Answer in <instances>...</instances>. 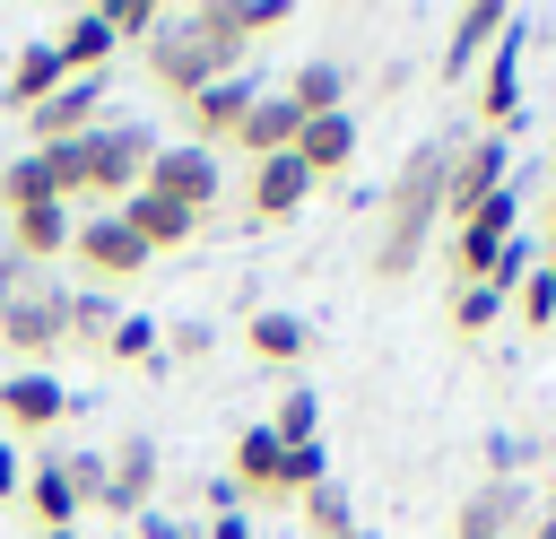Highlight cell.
<instances>
[{
    "instance_id": "obj_1",
    "label": "cell",
    "mask_w": 556,
    "mask_h": 539,
    "mask_svg": "<svg viewBox=\"0 0 556 539\" xmlns=\"http://www.w3.org/2000/svg\"><path fill=\"white\" fill-rule=\"evenodd\" d=\"M443 165H452V139H417L400 156V174L382 183V226H374V278L382 287H400L426 261V243L443 226Z\"/></svg>"
},
{
    "instance_id": "obj_2",
    "label": "cell",
    "mask_w": 556,
    "mask_h": 539,
    "mask_svg": "<svg viewBox=\"0 0 556 539\" xmlns=\"http://www.w3.org/2000/svg\"><path fill=\"white\" fill-rule=\"evenodd\" d=\"M139 52H148V87H156V96H174V104H191V96H200V87H217V78H243V70H235V61H226L191 17H165Z\"/></svg>"
},
{
    "instance_id": "obj_3",
    "label": "cell",
    "mask_w": 556,
    "mask_h": 539,
    "mask_svg": "<svg viewBox=\"0 0 556 539\" xmlns=\"http://www.w3.org/2000/svg\"><path fill=\"white\" fill-rule=\"evenodd\" d=\"M0 348H9L17 365L52 374V356L70 348V296L43 287V278H26L17 296H0Z\"/></svg>"
},
{
    "instance_id": "obj_4",
    "label": "cell",
    "mask_w": 556,
    "mask_h": 539,
    "mask_svg": "<svg viewBox=\"0 0 556 539\" xmlns=\"http://www.w3.org/2000/svg\"><path fill=\"white\" fill-rule=\"evenodd\" d=\"M156 130L148 122H104V130H87V200L96 209H122L139 183H148V165H156Z\"/></svg>"
},
{
    "instance_id": "obj_5",
    "label": "cell",
    "mask_w": 556,
    "mask_h": 539,
    "mask_svg": "<svg viewBox=\"0 0 556 539\" xmlns=\"http://www.w3.org/2000/svg\"><path fill=\"white\" fill-rule=\"evenodd\" d=\"M513 235H521V191L504 183L486 209H469V217L452 226V287H486V270L504 261Z\"/></svg>"
},
{
    "instance_id": "obj_6",
    "label": "cell",
    "mask_w": 556,
    "mask_h": 539,
    "mask_svg": "<svg viewBox=\"0 0 556 539\" xmlns=\"http://www.w3.org/2000/svg\"><path fill=\"white\" fill-rule=\"evenodd\" d=\"M156 487H165V452H156V435H113V452H104V513L113 522H139V513H156Z\"/></svg>"
},
{
    "instance_id": "obj_7",
    "label": "cell",
    "mask_w": 556,
    "mask_h": 539,
    "mask_svg": "<svg viewBox=\"0 0 556 539\" xmlns=\"http://www.w3.org/2000/svg\"><path fill=\"white\" fill-rule=\"evenodd\" d=\"M139 191H156V200H174L182 217H200L208 226V209H217V191H226V165L208 156V148H156V165H148V183Z\"/></svg>"
},
{
    "instance_id": "obj_8",
    "label": "cell",
    "mask_w": 556,
    "mask_h": 539,
    "mask_svg": "<svg viewBox=\"0 0 556 539\" xmlns=\"http://www.w3.org/2000/svg\"><path fill=\"white\" fill-rule=\"evenodd\" d=\"M26 122V139L35 148H70V139H87V130H104V78H61L35 113H17Z\"/></svg>"
},
{
    "instance_id": "obj_9",
    "label": "cell",
    "mask_w": 556,
    "mask_h": 539,
    "mask_svg": "<svg viewBox=\"0 0 556 539\" xmlns=\"http://www.w3.org/2000/svg\"><path fill=\"white\" fill-rule=\"evenodd\" d=\"M504 191V139H452V165H443V226H460L469 209H486Z\"/></svg>"
},
{
    "instance_id": "obj_10",
    "label": "cell",
    "mask_w": 556,
    "mask_h": 539,
    "mask_svg": "<svg viewBox=\"0 0 556 539\" xmlns=\"http://www.w3.org/2000/svg\"><path fill=\"white\" fill-rule=\"evenodd\" d=\"M70 252H78V261H87L104 287H122V278H139V270H148V243L122 226V209H96V217H78V226H70Z\"/></svg>"
},
{
    "instance_id": "obj_11",
    "label": "cell",
    "mask_w": 556,
    "mask_h": 539,
    "mask_svg": "<svg viewBox=\"0 0 556 539\" xmlns=\"http://www.w3.org/2000/svg\"><path fill=\"white\" fill-rule=\"evenodd\" d=\"M191 26H200V35L243 70L252 35H278V26H287V9H278V0H200V9H191Z\"/></svg>"
},
{
    "instance_id": "obj_12",
    "label": "cell",
    "mask_w": 556,
    "mask_h": 539,
    "mask_svg": "<svg viewBox=\"0 0 556 539\" xmlns=\"http://www.w3.org/2000/svg\"><path fill=\"white\" fill-rule=\"evenodd\" d=\"M521 530H530V496L513 478H486L452 504V539H521Z\"/></svg>"
},
{
    "instance_id": "obj_13",
    "label": "cell",
    "mask_w": 556,
    "mask_h": 539,
    "mask_svg": "<svg viewBox=\"0 0 556 539\" xmlns=\"http://www.w3.org/2000/svg\"><path fill=\"white\" fill-rule=\"evenodd\" d=\"M513 122H521V26L478 61V130H486V139H504Z\"/></svg>"
},
{
    "instance_id": "obj_14",
    "label": "cell",
    "mask_w": 556,
    "mask_h": 539,
    "mask_svg": "<svg viewBox=\"0 0 556 539\" xmlns=\"http://www.w3.org/2000/svg\"><path fill=\"white\" fill-rule=\"evenodd\" d=\"M70 417V383H52V374H35V365H17L9 383H0V426L9 435H52Z\"/></svg>"
},
{
    "instance_id": "obj_15",
    "label": "cell",
    "mask_w": 556,
    "mask_h": 539,
    "mask_svg": "<svg viewBox=\"0 0 556 539\" xmlns=\"http://www.w3.org/2000/svg\"><path fill=\"white\" fill-rule=\"evenodd\" d=\"M504 35H513V9H504V0H469V9L452 17V35H443V78L460 87V78H469Z\"/></svg>"
},
{
    "instance_id": "obj_16",
    "label": "cell",
    "mask_w": 556,
    "mask_h": 539,
    "mask_svg": "<svg viewBox=\"0 0 556 539\" xmlns=\"http://www.w3.org/2000/svg\"><path fill=\"white\" fill-rule=\"evenodd\" d=\"M304 200H313V174L295 165V148H287V156L243 165V217H261V226H269V217H295Z\"/></svg>"
},
{
    "instance_id": "obj_17",
    "label": "cell",
    "mask_w": 556,
    "mask_h": 539,
    "mask_svg": "<svg viewBox=\"0 0 556 539\" xmlns=\"http://www.w3.org/2000/svg\"><path fill=\"white\" fill-rule=\"evenodd\" d=\"M243 113H252V87L243 78H217V87H200L191 104H182V122H191V148H235V130H243Z\"/></svg>"
},
{
    "instance_id": "obj_18",
    "label": "cell",
    "mask_w": 556,
    "mask_h": 539,
    "mask_svg": "<svg viewBox=\"0 0 556 539\" xmlns=\"http://www.w3.org/2000/svg\"><path fill=\"white\" fill-rule=\"evenodd\" d=\"M278 461H287V443H278L269 426H243V435H235L226 478L243 487V504H287V496H278Z\"/></svg>"
},
{
    "instance_id": "obj_19",
    "label": "cell",
    "mask_w": 556,
    "mask_h": 539,
    "mask_svg": "<svg viewBox=\"0 0 556 539\" xmlns=\"http://www.w3.org/2000/svg\"><path fill=\"white\" fill-rule=\"evenodd\" d=\"M295 165H304L313 183L348 174V165H356V113H313V122L295 130Z\"/></svg>"
},
{
    "instance_id": "obj_20",
    "label": "cell",
    "mask_w": 556,
    "mask_h": 539,
    "mask_svg": "<svg viewBox=\"0 0 556 539\" xmlns=\"http://www.w3.org/2000/svg\"><path fill=\"white\" fill-rule=\"evenodd\" d=\"M295 130H304V113H295L287 96H252V113H243L235 148H243V165H261V156H287V148H295Z\"/></svg>"
},
{
    "instance_id": "obj_21",
    "label": "cell",
    "mask_w": 556,
    "mask_h": 539,
    "mask_svg": "<svg viewBox=\"0 0 556 539\" xmlns=\"http://www.w3.org/2000/svg\"><path fill=\"white\" fill-rule=\"evenodd\" d=\"M122 226L148 243V261H156V252H182V243L200 235V217H182V209L156 200V191H130V200H122Z\"/></svg>"
},
{
    "instance_id": "obj_22",
    "label": "cell",
    "mask_w": 556,
    "mask_h": 539,
    "mask_svg": "<svg viewBox=\"0 0 556 539\" xmlns=\"http://www.w3.org/2000/svg\"><path fill=\"white\" fill-rule=\"evenodd\" d=\"M9 261H26V270H43V261H61L70 252V209L52 200V209H17L9 217V243H0Z\"/></svg>"
},
{
    "instance_id": "obj_23",
    "label": "cell",
    "mask_w": 556,
    "mask_h": 539,
    "mask_svg": "<svg viewBox=\"0 0 556 539\" xmlns=\"http://www.w3.org/2000/svg\"><path fill=\"white\" fill-rule=\"evenodd\" d=\"M17 504L35 513V530H78V487H70L61 461H35L26 487H17Z\"/></svg>"
},
{
    "instance_id": "obj_24",
    "label": "cell",
    "mask_w": 556,
    "mask_h": 539,
    "mask_svg": "<svg viewBox=\"0 0 556 539\" xmlns=\"http://www.w3.org/2000/svg\"><path fill=\"white\" fill-rule=\"evenodd\" d=\"M52 52H61L70 78H104V61H113V26H104V9H78V17L52 35Z\"/></svg>"
},
{
    "instance_id": "obj_25",
    "label": "cell",
    "mask_w": 556,
    "mask_h": 539,
    "mask_svg": "<svg viewBox=\"0 0 556 539\" xmlns=\"http://www.w3.org/2000/svg\"><path fill=\"white\" fill-rule=\"evenodd\" d=\"M61 78H70V70H61V52H52V43H26V52L9 61V87H0V104H9V113H35V104H43Z\"/></svg>"
},
{
    "instance_id": "obj_26",
    "label": "cell",
    "mask_w": 556,
    "mask_h": 539,
    "mask_svg": "<svg viewBox=\"0 0 556 539\" xmlns=\"http://www.w3.org/2000/svg\"><path fill=\"white\" fill-rule=\"evenodd\" d=\"M278 96H287L304 122H313V113H348V70H339V61H295V78H287Z\"/></svg>"
},
{
    "instance_id": "obj_27",
    "label": "cell",
    "mask_w": 556,
    "mask_h": 539,
    "mask_svg": "<svg viewBox=\"0 0 556 539\" xmlns=\"http://www.w3.org/2000/svg\"><path fill=\"white\" fill-rule=\"evenodd\" d=\"M243 348H252L261 365H295V356L313 348V330H304L295 313H252V322H243Z\"/></svg>"
},
{
    "instance_id": "obj_28",
    "label": "cell",
    "mask_w": 556,
    "mask_h": 539,
    "mask_svg": "<svg viewBox=\"0 0 556 539\" xmlns=\"http://www.w3.org/2000/svg\"><path fill=\"white\" fill-rule=\"evenodd\" d=\"M295 513H304V539H356V504H348L339 478H321L313 496H295Z\"/></svg>"
},
{
    "instance_id": "obj_29",
    "label": "cell",
    "mask_w": 556,
    "mask_h": 539,
    "mask_svg": "<svg viewBox=\"0 0 556 539\" xmlns=\"http://www.w3.org/2000/svg\"><path fill=\"white\" fill-rule=\"evenodd\" d=\"M52 200H61V191H52V174H43V156H35V148L0 165V209H9V217H17V209H52Z\"/></svg>"
},
{
    "instance_id": "obj_30",
    "label": "cell",
    "mask_w": 556,
    "mask_h": 539,
    "mask_svg": "<svg viewBox=\"0 0 556 539\" xmlns=\"http://www.w3.org/2000/svg\"><path fill=\"white\" fill-rule=\"evenodd\" d=\"M504 322V296L495 287H452V339H486Z\"/></svg>"
},
{
    "instance_id": "obj_31",
    "label": "cell",
    "mask_w": 556,
    "mask_h": 539,
    "mask_svg": "<svg viewBox=\"0 0 556 539\" xmlns=\"http://www.w3.org/2000/svg\"><path fill=\"white\" fill-rule=\"evenodd\" d=\"M104 356H113V365H156V322H148V313H113Z\"/></svg>"
},
{
    "instance_id": "obj_32",
    "label": "cell",
    "mask_w": 556,
    "mask_h": 539,
    "mask_svg": "<svg viewBox=\"0 0 556 539\" xmlns=\"http://www.w3.org/2000/svg\"><path fill=\"white\" fill-rule=\"evenodd\" d=\"M269 435H278V443H321V400H313V391H287L278 417H269Z\"/></svg>"
},
{
    "instance_id": "obj_33",
    "label": "cell",
    "mask_w": 556,
    "mask_h": 539,
    "mask_svg": "<svg viewBox=\"0 0 556 539\" xmlns=\"http://www.w3.org/2000/svg\"><path fill=\"white\" fill-rule=\"evenodd\" d=\"M513 313H521V330H556V270H530L513 287Z\"/></svg>"
},
{
    "instance_id": "obj_34",
    "label": "cell",
    "mask_w": 556,
    "mask_h": 539,
    "mask_svg": "<svg viewBox=\"0 0 556 539\" xmlns=\"http://www.w3.org/2000/svg\"><path fill=\"white\" fill-rule=\"evenodd\" d=\"M104 26H113V43H148L165 26V9L156 0H104Z\"/></svg>"
},
{
    "instance_id": "obj_35",
    "label": "cell",
    "mask_w": 556,
    "mask_h": 539,
    "mask_svg": "<svg viewBox=\"0 0 556 539\" xmlns=\"http://www.w3.org/2000/svg\"><path fill=\"white\" fill-rule=\"evenodd\" d=\"M104 330H113V304L104 296H70V348H96L104 356Z\"/></svg>"
},
{
    "instance_id": "obj_36",
    "label": "cell",
    "mask_w": 556,
    "mask_h": 539,
    "mask_svg": "<svg viewBox=\"0 0 556 539\" xmlns=\"http://www.w3.org/2000/svg\"><path fill=\"white\" fill-rule=\"evenodd\" d=\"M70 487H78V513H104V452H61Z\"/></svg>"
},
{
    "instance_id": "obj_37",
    "label": "cell",
    "mask_w": 556,
    "mask_h": 539,
    "mask_svg": "<svg viewBox=\"0 0 556 539\" xmlns=\"http://www.w3.org/2000/svg\"><path fill=\"white\" fill-rule=\"evenodd\" d=\"M208 348H217V339H208V322H182V330H174V348H156V365H200Z\"/></svg>"
},
{
    "instance_id": "obj_38",
    "label": "cell",
    "mask_w": 556,
    "mask_h": 539,
    "mask_svg": "<svg viewBox=\"0 0 556 539\" xmlns=\"http://www.w3.org/2000/svg\"><path fill=\"white\" fill-rule=\"evenodd\" d=\"M200 539H261V530H252V513H208Z\"/></svg>"
},
{
    "instance_id": "obj_39",
    "label": "cell",
    "mask_w": 556,
    "mask_h": 539,
    "mask_svg": "<svg viewBox=\"0 0 556 539\" xmlns=\"http://www.w3.org/2000/svg\"><path fill=\"white\" fill-rule=\"evenodd\" d=\"M130 530H139V539H191V522H174V513H139Z\"/></svg>"
},
{
    "instance_id": "obj_40",
    "label": "cell",
    "mask_w": 556,
    "mask_h": 539,
    "mask_svg": "<svg viewBox=\"0 0 556 539\" xmlns=\"http://www.w3.org/2000/svg\"><path fill=\"white\" fill-rule=\"evenodd\" d=\"M17 487H26V461H17V452H9V443H0V513H9V504H17Z\"/></svg>"
},
{
    "instance_id": "obj_41",
    "label": "cell",
    "mask_w": 556,
    "mask_h": 539,
    "mask_svg": "<svg viewBox=\"0 0 556 539\" xmlns=\"http://www.w3.org/2000/svg\"><path fill=\"white\" fill-rule=\"evenodd\" d=\"M539 270H556V191L539 200Z\"/></svg>"
},
{
    "instance_id": "obj_42",
    "label": "cell",
    "mask_w": 556,
    "mask_h": 539,
    "mask_svg": "<svg viewBox=\"0 0 556 539\" xmlns=\"http://www.w3.org/2000/svg\"><path fill=\"white\" fill-rule=\"evenodd\" d=\"M521 539H556V513H539V522H530V530H521Z\"/></svg>"
},
{
    "instance_id": "obj_43",
    "label": "cell",
    "mask_w": 556,
    "mask_h": 539,
    "mask_svg": "<svg viewBox=\"0 0 556 539\" xmlns=\"http://www.w3.org/2000/svg\"><path fill=\"white\" fill-rule=\"evenodd\" d=\"M35 539H78V530H35Z\"/></svg>"
},
{
    "instance_id": "obj_44",
    "label": "cell",
    "mask_w": 556,
    "mask_h": 539,
    "mask_svg": "<svg viewBox=\"0 0 556 539\" xmlns=\"http://www.w3.org/2000/svg\"><path fill=\"white\" fill-rule=\"evenodd\" d=\"M547 513H556V478H547Z\"/></svg>"
},
{
    "instance_id": "obj_45",
    "label": "cell",
    "mask_w": 556,
    "mask_h": 539,
    "mask_svg": "<svg viewBox=\"0 0 556 539\" xmlns=\"http://www.w3.org/2000/svg\"><path fill=\"white\" fill-rule=\"evenodd\" d=\"M356 539H374V530H356Z\"/></svg>"
}]
</instances>
